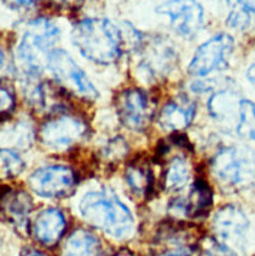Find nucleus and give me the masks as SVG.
<instances>
[{
  "mask_svg": "<svg viewBox=\"0 0 255 256\" xmlns=\"http://www.w3.org/2000/svg\"><path fill=\"white\" fill-rule=\"evenodd\" d=\"M72 42L82 56L97 64H114L124 50L120 28L104 18L78 22L73 28Z\"/></svg>",
  "mask_w": 255,
  "mask_h": 256,
  "instance_id": "obj_1",
  "label": "nucleus"
},
{
  "mask_svg": "<svg viewBox=\"0 0 255 256\" xmlns=\"http://www.w3.org/2000/svg\"><path fill=\"white\" fill-rule=\"evenodd\" d=\"M80 211L88 224L113 238H126L132 232L133 216L111 190L86 193L80 204Z\"/></svg>",
  "mask_w": 255,
  "mask_h": 256,
  "instance_id": "obj_2",
  "label": "nucleus"
},
{
  "mask_svg": "<svg viewBox=\"0 0 255 256\" xmlns=\"http://www.w3.org/2000/svg\"><path fill=\"white\" fill-rule=\"evenodd\" d=\"M211 171L224 190L249 189L255 184V154L244 146L222 148L212 157Z\"/></svg>",
  "mask_w": 255,
  "mask_h": 256,
  "instance_id": "obj_3",
  "label": "nucleus"
},
{
  "mask_svg": "<svg viewBox=\"0 0 255 256\" xmlns=\"http://www.w3.org/2000/svg\"><path fill=\"white\" fill-rule=\"evenodd\" d=\"M60 37V28L46 18H37L28 24L17 48L19 62L26 76L39 75Z\"/></svg>",
  "mask_w": 255,
  "mask_h": 256,
  "instance_id": "obj_4",
  "label": "nucleus"
},
{
  "mask_svg": "<svg viewBox=\"0 0 255 256\" xmlns=\"http://www.w3.org/2000/svg\"><path fill=\"white\" fill-rule=\"evenodd\" d=\"M89 134V126L82 117L66 109L48 115L38 130L42 144L52 151H66L80 144Z\"/></svg>",
  "mask_w": 255,
  "mask_h": 256,
  "instance_id": "obj_5",
  "label": "nucleus"
},
{
  "mask_svg": "<svg viewBox=\"0 0 255 256\" xmlns=\"http://www.w3.org/2000/svg\"><path fill=\"white\" fill-rule=\"evenodd\" d=\"M46 66L58 88L64 93L86 102H94L100 96L86 73L64 50H53L48 55Z\"/></svg>",
  "mask_w": 255,
  "mask_h": 256,
  "instance_id": "obj_6",
  "label": "nucleus"
},
{
  "mask_svg": "<svg viewBox=\"0 0 255 256\" xmlns=\"http://www.w3.org/2000/svg\"><path fill=\"white\" fill-rule=\"evenodd\" d=\"M118 120L128 129L142 132L148 128L154 115V104L146 91L138 88H126L115 98Z\"/></svg>",
  "mask_w": 255,
  "mask_h": 256,
  "instance_id": "obj_7",
  "label": "nucleus"
},
{
  "mask_svg": "<svg viewBox=\"0 0 255 256\" xmlns=\"http://www.w3.org/2000/svg\"><path fill=\"white\" fill-rule=\"evenodd\" d=\"M77 175L66 166H48L37 169L28 177L31 190L42 198H64L74 193Z\"/></svg>",
  "mask_w": 255,
  "mask_h": 256,
  "instance_id": "obj_8",
  "label": "nucleus"
},
{
  "mask_svg": "<svg viewBox=\"0 0 255 256\" xmlns=\"http://www.w3.org/2000/svg\"><path fill=\"white\" fill-rule=\"evenodd\" d=\"M233 38L226 33L215 35L204 42L194 53L188 71L192 76L204 77L213 71L228 66V59L233 51Z\"/></svg>",
  "mask_w": 255,
  "mask_h": 256,
  "instance_id": "obj_9",
  "label": "nucleus"
},
{
  "mask_svg": "<svg viewBox=\"0 0 255 256\" xmlns=\"http://www.w3.org/2000/svg\"><path fill=\"white\" fill-rule=\"evenodd\" d=\"M140 60L137 72L144 80L156 82L164 77L178 64V53L169 42L160 38H153L142 44Z\"/></svg>",
  "mask_w": 255,
  "mask_h": 256,
  "instance_id": "obj_10",
  "label": "nucleus"
},
{
  "mask_svg": "<svg viewBox=\"0 0 255 256\" xmlns=\"http://www.w3.org/2000/svg\"><path fill=\"white\" fill-rule=\"evenodd\" d=\"M198 242L187 226L180 222L164 224L153 242L155 256H190Z\"/></svg>",
  "mask_w": 255,
  "mask_h": 256,
  "instance_id": "obj_11",
  "label": "nucleus"
},
{
  "mask_svg": "<svg viewBox=\"0 0 255 256\" xmlns=\"http://www.w3.org/2000/svg\"><path fill=\"white\" fill-rule=\"evenodd\" d=\"M156 12L168 16L175 32L193 37L204 22L202 6L195 2H169L156 8Z\"/></svg>",
  "mask_w": 255,
  "mask_h": 256,
  "instance_id": "obj_12",
  "label": "nucleus"
},
{
  "mask_svg": "<svg viewBox=\"0 0 255 256\" xmlns=\"http://www.w3.org/2000/svg\"><path fill=\"white\" fill-rule=\"evenodd\" d=\"M248 228L246 214L236 206H224L214 216L213 229L222 242L240 246Z\"/></svg>",
  "mask_w": 255,
  "mask_h": 256,
  "instance_id": "obj_13",
  "label": "nucleus"
},
{
  "mask_svg": "<svg viewBox=\"0 0 255 256\" xmlns=\"http://www.w3.org/2000/svg\"><path fill=\"white\" fill-rule=\"evenodd\" d=\"M32 210L33 200L26 192L8 186L0 189V214L17 229H28Z\"/></svg>",
  "mask_w": 255,
  "mask_h": 256,
  "instance_id": "obj_14",
  "label": "nucleus"
},
{
  "mask_svg": "<svg viewBox=\"0 0 255 256\" xmlns=\"http://www.w3.org/2000/svg\"><path fill=\"white\" fill-rule=\"evenodd\" d=\"M195 113V102L187 95H178L162 108L158 115V124L164 131L180 133L191 124Z\"/></svg>",
  "mask_w": 255,
  "mask_h": 256,
  "instance_id": "obj_15",
  "label": "nucleus"
},
{
  "mask_svg": "<svg viewBox=\"0 0 255 256\" xmlns=\"http://www.w3.org/2000/svg\"><path fill=\"white\" fill-rule=\"evenodd\" d=\"M64 215L58 209L48 208L39 213L31 224L34 238L46 247H54L66 232Z\"/></svg>",
  "mask_w": 255,
  "mask_h": 256,
  "instance_id": "obj_16",
  "label": "nucleus"
},
{
  "mask_svg": "<svg viewBox=\"0 0 255 256\" xmlns=\"http://www.w3.org/2000/svg\"><path fill=\"white\" fill-rule=\"evenodd\" d=\"M213 194L209 184L202 180H196L186 200L182 198L184 216L189 218H200L212 208Z\"/></svg>",
  "mask_w": 255,
  "mask_h": 256,
  "instance_id": "obj_17",
  "label": "nucleus"
},
{
  "mask_svg": "<svg viewBox=\"0 0 255 256\" xmlns=\"http://www.w3.org/2000/svg\"><path fill=\"white\" fill-rule=\"evenodd\" d=\"M126 182L134 193L149 196L153 190L154 177L151 166L146 157L140 156L128 164L126 168Z\"/></svg>",
  "mask_w": 255,
  "mask_h": 256,
  "instance_id": "obj_18",
  "label": "nucleus"
},
{
  "mask_svg": "<svg viewBox=\"0 0 255 256\" xmlns=\"http://www.w3.org/2000/svg\"><path fill=\"white\" fill-rule=\"evenodd\" d=\"M238 94L230 88H222L215 93L208 102V110L210 115L215 120L220 122H232V120H236V110L238 111Z\"/></svg>",
  "mask_w": 255,
  "mask_h": 256,
  "instance_id": "obj_19",
  "label": "nucleus"
},
{
  "mask_svg": "<svg viewBox=\"0 0 255 256\" xmlns=\"http://www.w3.org/2000/svg\"><path fill=\"white\" fill-rule=\"evenodd\" d=\"M100 242L90 231L78 229L70 234L62 248V256H98Z\"/></svg>",
  "mask_w": 255,
  "mask_h": 256,
  "instance_id": "obj_20",
  "label": "nucleus"
},
{
  "mask_svg": "<svg viewBox=\"0 0 255 256\" xmlns=\"http://www.w3.org/2000/svg\"><path fill=\"white\" fill-rule=\"evenodd\" d=\"M34 140V129L31 124L26 122H18L14 124H8L0 130V144L8 149L10 146H14L13 149L26 150L31 146Z\"/></svg>",
  "mask_w": 255,
  "mask_h": 256,
  "instance_id": "obj_21",
  "label": "nucleus"
},
{
  "mask_svg": "<svg viewBox=\"0 0 255 256\" xmlns=\"http://www.w3.org/2000/svg\"><path fill=\"white\" fill-rule=\"evenodd\" d=\"M191 178V169L188 160L184 155H176L169 160L164 173V186L168 191L182 190Z\"/></svg>",
  "mask_w": 255,
  "mask_h": 256,
  "instance_id": "obj_22",
  "label": "nucleus"
},
{
  "mask_svg": "<svg viewBox=\"0 0 255 256\" xmlns=\"http://www.w3.org/2000/svg\"><path fill=\"white\" fill-rule=\"evenodd\" d=\"M255 17V4L247 2H236L232 6L231 12L227 17V24L233 28L246 30Z\"/></svg>",
  "mask_w": 255,
  "mask_h": 256,
  "instance_id": "obj_23",
  "label": "nucleus"
},
{
  "mask_svg": "<svg viewBox=\"0 0 255 256\" xmlns=\"http://www.w3.org/2000/svg\"><path fill=\"white\" fill-rule=\"evenodd\" d=\"M24 168V162L14 150L0 148V182L15 178Z\"/></svg>",
  "mask_w": 255,
  "mask_h": 256,
  "instance_id": "obj_24",
  "label": "nucleus"
},
{
  "mask_svg": "<svg viewBox=\"0 0 255 256\" xmlns=\"http://www.w3.org/2000/svg\"><path fill=\"white\" fill-rule=\"evenodd\" d=\"M236 131L242 137L255 142V104L249 100H240Z\"/></svg>",
  "mask_w": 255,
  "mask_h": 256,
  "instance_id": "obj_25",
  "label": "nucleus"
},
{
  "mask_svg": "<svg viewBox=\"0 0 255 256\" xmlns=\"http://www.w3.org/2000/svg\"><path fill=\"white\" fill-rule=\"evenodd\" d=\"M129 153V146L122 136H116L110 140L102 148V158L109 164H116L126 158Z\"/></svg>",
  "mask_w": 255,
  "mask_h": 256,
  "instance_id": "obj_26",
  "label": "nucleus"
},
{
  "mask_svg": "<svg viewBox=\"0 0 255 256\" xmlns=\"http://www.w3.org/2000/svg\"><path fill=\"white\" fill-rule=\"evenodd\" d=\"M198 248L200 256H236L228 246L214 238L202 240Z\"/></svg>",
  "mask_w": 255,
  "mask_h": 256,
  "instance_id": "obj_27",
  "label": "nucleus"
},
{
  "mask_svg": "<svg viewBox=\"0 0 255 256\" xmlns=\"http://www.w3.org/2000/svg\"><path fill=\"white\" fill-rule=\"evenodd\" d=\"M16 108V98L12 86L0 80V120L8 117Z\"/></svg>",
  "mask_w": 255,
  "mask_h": 256,
  "instance_id": "obj_28",
  "label": "nucleus"
},
{
  "mask_svg": "<svg viewBox=\"0 0 255 256\" xmlns=\"http://www.w3.org/2000/svg\"><path fill=\"white\" fill-rule=\"evenodd\" d=\"M247 80L252 84H255V64H251L249 66V68L247 70Z\"/></svg>",
  "mask_w": 255,
  "mask_h": 256,
  "instance_id": "obj_29",
  "label": "nucleus"
},
{
  "mask_svg": "<svg viewBox=\"0 0 255 256\" xmlns=\"http://www.w3.org/2000/svg\"><path fill=\"white\" fill-rule=\"evenodd\" d=\"M20 256H44V255L35 249H26L22 253Z\"/></svg>",
  "mask_w": 255,
  "mask_h": 256,
  "instance_id": "obj_30",
  "label": "nucleus"
},
{
  "mask_svg": "<svg viewBox=\"0 0 255 256\" xmlns=\"http://www.w3.org/2000/svg\"><path fill=\"white\" fill-rule=\"evenodd\" d=\"M4 62V55L2 51V48H0V68H2Z\"/></svg>",
  "mask_w": 255,
  "mask_h": 256,
  "instance_id": "obj_31",
  "label": "nucleus"
},
{
  "mask_svg": "<svg viewBox=\"0 0 255 256\" xmlns=\"http://www.w3.org/2000/svg\"><path fill=\"white\" fill-rule=\"evenodd\" d=\"M113 256H132L129 252L128 251H122V252H118V253H116L115 255H113Z\"/></svg>",
  "mask_w": 255,
  "mask_h": 256,
  "instance_id": "obj_32",
  "label": "nucleus"
}]
</instances>
